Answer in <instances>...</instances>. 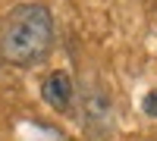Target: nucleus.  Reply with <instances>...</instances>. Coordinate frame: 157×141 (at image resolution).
<instances>
[{"instance_id":"20e7f679","label":"nucleus","mask_w":157,"mask_h":141,"mask_svg":"<svg viewBox=\"0 0 157 141\" xmlns=\"http://www.w3.org/2000/svg\"><path fill=\"white\" fill-rule=\"evenodd\" d=\"M141 110H145L148 116L157 119V91H148V94H145V100H141Z\"/></svg>"},{"instance_id":"7ed1b4c3","label":"nucleus","mask_w":157,"mask_h":141,"mask_svg":"<svg viewBox=\"0 0 157 141\" xmlns=\"http://www.w3.org/2000/svg\"><path fill=\"white\" fill-rule=\"evenodd\" d=\"M41 94H44V100L54 110H69L72 107V97H75V88H72V79L66 72H50L47 79H44V85H41Z\"/></svg>"},{"instance_id":"f03ea898","label":"nucleus","mask_w":157,"mask_h":141,"mask_svg":"<svg viewBox=\"0 0 157 141\" xmlns=\"http://www.w3.org/2000/svg\"><path fill=\"white\" fill-rule=\"evenodd\" d=\"M82 122H85V129L94 135L98 141H104V138L110 135V125H113V100L107 94V88L98 85V82L85 85V91H82Z\"/></svg>"},{"instance_id":"f257e3e1","label":"nucleus","mask_w":157,"mask_h":141,"mask_svg":"<svg viewBox=\"0 0 157 141\" xmlns=\"http://www.w3.org/2000/svg\"><path fill=\"white\" fill-rule=\"evenodd\" d=\"M54 47V16L41 3H19L0 25V57L13 66H35Z\"/></svg>"}]
</instances>
